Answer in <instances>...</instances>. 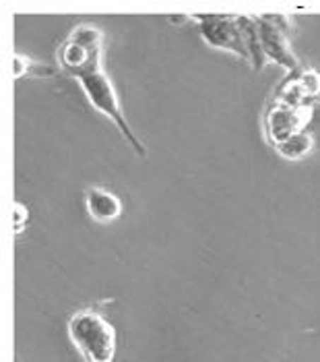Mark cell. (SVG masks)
Masks as SVG:
<instances>
[{
  "label": "cell",
  "instance_id": "obj_2",
  "mask_svg": "<svg viewBox=\"0 0 320 362\" xmlns=\"http://www.w3.org/2000/svg\"><path fill=\"white\" fill-rule=\"evenodd\" d=\"M102 46L104 33L95 25H77L58 48V64L69 75L81 79L102 69Z\"/></svg>",
  "mask_w": 320,
  "mask_h": 362
},
{
  "label": "cell",
  "instance_id": "obj_7",
  "mask_svg": "<svg viewBox=\"0 0 320 362\" xmlns=\"http://www.w3.org/2000/svg\"><path fill=\"white\" fill-rule=\"evenodd\" d=\"M85 205H87L89 216L95 222H114L122 214V201H120V197L109 193L107 189H102V187L87 189V193H85Z\"/></svg>",
  "mask_w": 320,
  "mask_h": 362
},
{
  "label": "cell",
  "instance_id": "obj_9",
  "mask_svg": "<svg viewBox=\"0 0 320 362\" xmlns=\"http://www.w3.org/2000/svg\"><path fill=\"white\" fill-rule=\"evenodd\" d=\"M29 73H35V75H52L54 71L44 69L42 62H35V60L27 58L25 54L15 52L13 54V77L15 79H21V77H25Z\"/></svg>",
  "mask_w": 320,
  "mask_h": 362
},
{
  "label": "cell",
  "instance_id": "obj_4",
  "mask_svg": "<svg viewBox=\"0 0 320 362\" xmlns=\"http://www.w3.org/2000/svg\"><path fill=\"white\" fill-rule=\"evenodd\" d=\"M201 25V35L205 37L207 44H211L213 48H221L227 52L242 56L250 62L248 54V46H246V37L240 25V17H232V15H203V17H194Z\"/></svg>",
  "mask_w": 320,
  "mask_h": 362
},
{
  "label": "cell",
  "instance_id": "obj_6",
  "mask_svg": "<svg viewBox=\"0 0 320 362\" xmlns=\"http://www.w3.org/2000/svg\"><path fill=\"white\" fill-rule=\"evenodd\" d=\"M312 116L310 108H292L285 104H275L267 112V133L271 143L277 147L279 143L290 139L292 135L304 131Z\"/></svg>",
  "mask_w": 320,
  "mask_h": 362
},
{
  "label": "cell",
  "instance_id": "obj_8",
  "mask_svg": "<svg viewBox=\"0 0 320 362\" xmlns=\"http://www.w3.org/2000/svg\"><path fill=\"white\" fill-rule=\"evenodd\" d=\"M312 149H314V139H312V135L306 133V131H300V133L292 135L290 139H285L283 143L277 145V151H279L283 158H288V160H302V158H306Z\"/></svg>",
  "mask_w": 320,
  "mask_h": 362
},
{
  "label": "cell",
  "instance_id": "obj_5",
  "mask_svg": "<svg viewBox=\"0 0 320 362\" xmlns=\"http://www.w3.org/2000/svg\"><path fill=\"white\" fill-rule=\"evenodd\" d=\"M256 25H259V37H261V50L267 60H273L281 66H285L288 71H295L300 66L294 50L290 48V40H288V17L281 15H265V17H256Z\"/></svg>",
  "mask_w": 320,
  "mask_h": 362
},
{
  "label": "cell",
  "instance_id": "obj_3",
  "mask_svg": "<svg viewBox=\"0 0 320 362\" xmlns=\"http://www.w3.org/2000/svg\"><path fill=\"white\" fill-rule=\"evenodd\" d=\"M77 81L83 87L89 104L97 112H102L104 116H107L118 127V131L122 133V137L133 145V149L138 156H145L147 153L145 151V145H143V141L134 135V131L131 129L129 120L124 118V112H122L120 100H118V91H116V87H114L112 79L107 77L106 73L100 69L95 73H89V75L81 77Z\"/></svg>",
  "mask_w": 320,
  "mask_h": 362
},
{
  "label": "cell",
  "instance_id": "obj_1",
  "mask_svg": "<svg viewBox=\"0 0 320 362\" xmlns=\"http://www.w3.org/2000/svg\"><path fill=\"white\" fill-rule=\"evenodd\" d=\"M69 337L87 362H114L118 335L106 317L93 308L77 310L69 319Z\"/></svg>",
  "mask_w": 320,
  "mask_h": 362
}]
</instances>
